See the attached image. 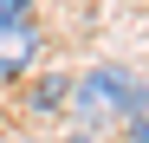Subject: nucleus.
Segmentation results:
<instances>
[{
	"label": "nucleus",
	"mask_w": 149,
	"mask_h": 143,
	"mask_svg": "<svg viewBox=\"0 0 149 143\" xmlns=\"http://www.w3.org/2000/svg\"><path fill=\"white\" fill-rule=\"evenodd\" d=\"M65 104L78 111L84 124H123V117L149 111V85L136 78L130 65H91V72H78V78H71Z\"/></svg>",
	"instance_id": "obj_1"
},
{
	"label": "nucleus",
	"mask_w": 149,
	"mask_h": 143,
	"mask_svg": "<svg viewBox=\"0 0 149 143\" xmlns=\"http://www.w3.org/2000/svg\"><path fill=\"white\" fill-rule=\"evenodd\" d=\"M39 20L33 26H0V85H13V78H26L33 59H39Z\"/></svg>",
	"instance_id": "obj_2"
},
{
	"label": "nucleus",
	"mask_w": 149,
	"mask_h": 143,
	"mask_svg": "<svg viewBox=\"0 0 149 143\" xmlns=\"http://www.w3.org/2000/svg\"><path fill=\"white\" fill-rule=\"evenodd\" d=\"M65 91H71L65 72H45V78L26 85V111H33V117H58V111H65Z\"/></svg>",
	"instance_id": "obj_3"
},
{
	"label": "nucleus",
	"mask_w": 149,
	"mask_h": 143,
	"mask_svg": "<svg viewBox=\"0 0 149 143\" xmlns=\"http://www.w3.org/2000/svg\"><path fill=\"white\" fill-rule=\"evenodd\" d=\"M39 20V0H0V26H33Z\"/></svg>",
	"instance_id": "obj_4"
},
{
	"label": "nucleus",
	"mask_w": 149,
	"mask_h": 143,
	"mask_svg": "<svg viewBox=\"0 0 149 143\" xmlns=\"http://www.w3.org/2000/svg\"><path fill=\"white\" fill-rule=\"evenodd\" d=\"M123 143H149V111H136V117H123Z\"/></svg>",
	"instance_id": "obj_5"
},
{
	"label": "nucleus",
	"mask_w": 149,
	"mask_h": 143,
	"mask_svg": "<svg viewBox=\"0 0 149 143\" xmlns=\"http://www.w3.org/2000/svg\"><path fill=\"white\" fill-rule=\"evenodd\" d=\"M65 143H91V137H65Z\"/></svg>",
	"instance_id": "obj_6"
}]
</instances>
